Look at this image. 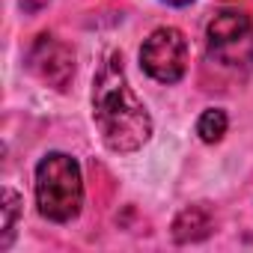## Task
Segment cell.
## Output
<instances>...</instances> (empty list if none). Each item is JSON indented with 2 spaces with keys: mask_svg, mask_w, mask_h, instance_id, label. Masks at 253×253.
I'll return each mask as SVG.
<instances>
[{
  "mask_svg": "<svg viewBox=\"0 0 253 253\" xmlns=\"http://www.w3.org/2000/svg\"><path fill=\"white\" fill-rule=\"evenodd\" d=\"M211 232V211L206 206H188L179 211V217L173 220V238L179 244L188 241H200Z\"/></svg>",
  "mask_w": 253,
  "mask_h": 253,
  "instance_id": "6",
  "label": "cell"
},
{
  "mask_svg": "<svg viewBox=\"0 0 253 253\" xmlns=\"http://www.w3.org/2000/svg\"><path fill=\"white\" fill-rule=\"evenodd\" d=\"M164 3H170V6H188L191 0H164Z\"/></svg>",
  "mask_w": 253,
  "mask_h": 253,
  "instance_id": "10",
  "label": "cell"
},
{
  "mask_svg": "<svg viewBox=\"0 0 253 253\" xmlns=\"http://www.w3.org/2000/svg\"><path fill=\"white\" fill-rule=\"evenodd\" d=\"M140 66L161 84H176L188 69V42L176 27H158L140 48Z\"/></svg>",
  "mask_w": 253,
  "mask_h": 253,
  "instance_id": "4",
  "label": "cell"
},
{
  "mask_svg": "<svg viewBox=\"0 0 253 253\" xmlns=\"http://www.w3.org/2000/svg\"><path fill=\"white\" fill-rule=\"evenodd\" d=\"M18 3H21V9H24V12H39V9L48 3V0H18Z\"/></svg>",
  "mask_w": 253,
  "mask_h": 253,
  "instance_id": "9",
  "label": "cell"
},
{
  "mask_svg": "<svg viewBox=\"0 0 253 253\" xmlns=\"http://www.w3.org/2000/svg\"><path fill=\"white\" fill-rule=\"evenodd\" d=\"M18 206H21L18 194L6 188V191H3V206H0V211H3V238H0V247H9V241H12L15 217H18Z\"/></svg>",
  "mask_w": 253,
  "mask_h": 253,
  "instance_id": "8",
  "label": "cell"
},
{
  "mask_svg": "<svg viewBox=\"0 0 253 253\" xmlns=\"http://www.w3.org/2000/svg\"><path fill=\"white\" fill-rule=\"evenodd\" d=\"M206 51L209 57L229 69V72H247L253 69V21L241 9H217L214 18L206 27Z\"/></svg>",
  "mask_w": 253,
  "mask_h": 253,
  "instance_id": "3",
  "label": "cell"
},
{
  "mask_svg": "<svg viewBox=\"0 0 253 253\" xmlns=\"http://www.w3.org/2000/svg\"><path fill=\"white\" fill-rule=\"evenodd\" d=\"M27 66L42 84L54 89H66L75 75V51L66 42H60L57 36L42 33L27 54Z\"/></svg>",
  "mask_w": 253,
  "mask_h": 253,
  "instance_id": "5",
  "label": "cell"
},
{
  "mask_svg": "<svg viewBox=\"0 0 253 253\" xmlns=\"http://www.w3.org/2000/svg\"><path fill=\"white\" fill-rule=\"evenodd\" d=\"M92 116L101 131V140L113 152H134L152 134V119L125 81L119 54H110L98 69L92 86Z\"/></svg>",
  "mask_w": 253,
  "mask_h": 253,
  "instance_id": "1",
  "label": "cell"
},
{
  "mask_svg": "<svg viewBox=\"0 0 253 253\" xmlns=\"http://www.w3.org/2000/svg\"><path fill=\"white\" fill-rule=\"evenodd\" d=\"M84 203V182H81V167L75 158L63 152H51L39 161L36 167V206L39 214L66 223L78 217Z\"/></svg>",
  "mask_w": 253,
  "mask_h": 253,
  "instance_id": "2",
  "label": "cell"
},
{
  "mask_svg": "<svg viewBox=\"0 0 253 253\" xmlns=\"http://www.w3.org/2000/svg\"><path fill=\"white\" fill-rule=\"evenodd\" d=\"M197 134H200L206 143H217V140L226 134V113L217 110V107L206 110V113L200 116V122H197Z\"/></svg>",
  "mask_w": 253,
  "mask_h": 253,
  "instance_id": "7",
  "label": "cell"
}]
</instances>
